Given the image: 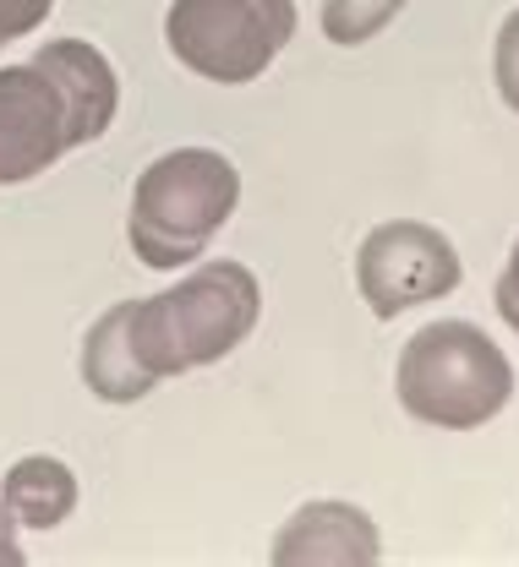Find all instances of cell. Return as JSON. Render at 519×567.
I'll return each mask as SVG.
<instances>
[{
    "instance_id": "6da1fadb",
    "label": "cell",
    "mask_w": 519,
    "mask_h": 567,
    "mask_svg": "<svg viewBox=\"0 0 519 567\" xmlns=\"http://www.w3.org/2000/svg\"><path fill=\"white\" fill-rule=\"evenodd\" d=\"M263 317V284L246 262H203L181 284L159 289L132 306V339L138 360L149 365L153 382L186 377L224 360L246 344V333Z\"/></svg>"
},
{
    "instance_id": "ba28073f",
    "label": "cell",
    "mask_w": 519,
    "mask_h": 567,
    "mask_svg": "<svg viewBox=\"0 0 519 567\" xmlns=\"http://www.w3.org/2000/svg\"><path fill=\"white\" fill-rule=\"evenodd\" d=\"M33 61L50 71L72 104V121H77V142H99L110 132L115 110H121V76L115 66L88 44V39H55V44H39Z\"/></svg>"
},
{
    "instance_id": "5bb4252c",
    "label": "cell",
    "mask_w": 519,
    "mask_h": 567,
    "mask_svg": "<svg viewBox=\"0 0 519 567\" xmlns=\"http://www.w3.org/2000/svg\"><path fill=\"white\" fill-rule=\"evenodd\" d=\"M492 300H498V317L515 328V339H519V240H515V251H509V262H503V274H498Z\"/></svg>"
},
{
    "instance_id": "7a4b0ae2",
    "label": "cell",
    "mask_w": 519,
    "mask_h": 567,
    "mask_svg": "<svg viewBox=\"0 0 519 567\" xmlns=\"http://www.w3.org/2000/svg\"><path fill=\"white\" fill-rule=\"evenodd\" d=\"M235 208H241V169L220 147H175L138 175L126 240L143 268L170 274L197 262L235 218Z\"/></svg>"
},
{
    "instance_id": "8992f818",
    "label": "cell",
    "mask_w": 519,
    "mask_h": 567,
    "mask_svg": "<svg viewBox=\"0 0 519 567\" xmlns=\"http://www.w3.org/2000/svg\"><path fill=\"white\" fill-rule=\"evenodd\" d=\"M77 142L72 104L39 61L0 71V186H22L61 164Z\"/></svg>"
},
{
    "instance_id": "9c48e42d",
    "label": "cell",
    "mask_w": 519,
    "mask_h": 567,
    "mask_svg": "<svg viewBox=\"0 0 519 567\" xmlns=\"http://www.w3.org/2000/svg\"><path fill=\"white\" fill-rule=\"evenodd\" d=\"M132 306H138V300L110 306V311L88 328V339H82V382H88V393L104 399V404H138V399H149L153 388H159L149 377V365L138 360Z\"/></svg>"
},
{
    "instance_id": "7c38bea8",
    "label": "cell",
    "mask_w": 519,
    "mask_h": 567,
    "mask_svg": "<svg viewBox=\"0 0 519 567\" xmlns=\"http://www.w3.org/2000/svg\"><path fill=\"white\" fill-rule=\"evenodd\" d=\"M492 82H498V99L519 115V11H509L503 28H498V44H492Z\"/></svg>"
},
{
    "instance_id": "9a60e30c",
    "label": "cell",
    "mask_w": 519,
    "mask_h": 567,
    "mask_svg": "<svg viewBox=\"0 0 519 567\" xmlns=\"http://www.w3.org/2000/svg\"><path fill=\"white\" fill-rule=\"evenodd\" d=\"M0 563L6 567H22V540H17V524L0 513Z\"/></svg>"
},
{
    "instance_id": "52a82bcc",
    "label": "cell",
    "mask_w": 519,
    "mask_h": 567,
    "mask_svg": "<svg viewBox=\"0 0 519 567\" xmlns=\"http://www.w3.org/2000/svg\"><path fill=\"white\" fill-rule=\"evenodd\" d=\"M383 551L377 524L356 502H306L296 507L279 535H274V563L279 567H372Z\"/></svg>"
},
{
    "instance_id": "30bf717a",
    "label": "cell",
    "mask_w": 519,
    "mask_h": 567,
    "mask_svg": "<svg viewBox=\"0 0 519 567\" xmlns=\"http://www.w3.org/2000/svg\"><path fill=\"white\" fill-rule=\"evenodd\" d=\"M0 513L17 529H61L77 513V475L72 464L50 453H28L0 481Z\"/></svg>"
},
{
    "instance_id": "4fadbf2b",
    "label": "cell",
    "mask_w": 519,
    "mask_h": 567,
    "mask_svg": "<svg viewBox=\"0 0 519 567\" xmlns=\"http://www.w3.org/2000/svg\"><path fill=\"white\" fill-rule=\"evenodd\" d=\"M50 11H55V0H0V50L39 33L50 22Z\"/></svg>"
},
{
    "instance_id": "8fae6325",
    "label": "cell",
    "mask_w": 519,
    "mask_h": 567,
    "mask_svg": "<svg viewBox=\"0 0 519 567\" xmlns=\"http://www.w3.org/2000/svg\"><path fill=\"white\" fill-rule=\"evenodd\" d=\"M405 6L410 0H323V33L328 44L356 50V44H372Z\"/></svg>"
},
{
    "instance_id": "3957f363",
    "label": "cell",
    "mask_w": 519,
    "mask_h": 567,
    "mask_svg": "<svg viewBox=\"0 0 519 567\" xmlns=\"http://www.w3.org/2000/svg\"><path fill=\"white\" fill-rule=\"evenodd\" d=\"M399 410L438 431H481L515 399V365L476 322L444 317L410 333L394 365Z\"/></svg>"
},
{
    "instance_id": "277c9868",
    "label": "cell",
    "mask_w": 519,
    "mask_h": 567,
    "mask_svg": "<svg viewBox=\"0 0 519 567\" xmlns=\"http://www.w3.org/2000/svg\"><path fill=\"white\" fill-rule=\"evenodd\" d=\"M296 39V0H170L164 44L203 82H257Z\"/></svg>"
},
{
    "instance_id": "5b68a950",
    "label": "cell",
    "mask_w": 519,
    "mask_h": 567,
    "mask_svg": "<svg viewBox=\"0 0 519 567\" xmlns=\"http://www.w3.org/2000/svg\"><path fill=\"white\" fill-rule=\"evenodd\" d=\"M465 279V262L444 229L421 218H383L372 224L356 251V284L377 322H394L410 306H432L454 295Z\"/></svg>"
}]
</instances>
